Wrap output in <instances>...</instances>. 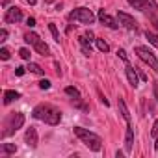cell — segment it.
<instances>
[{"instance_id":"obj_9","label":"cell","mask_w":158,"mask_h":158,"mask_svg":"<svg viewBox=\"0 0 158 158\" xmlns=\"http://www.w3.org/2000/svg\"><path fill=\"white\" fill-rule=\"evenodd\" d=\"M23 21V11L19 10V8H10V10H6V13H4V23L6 24H17V23H21Z\"/></svg>"},{"instance_id":"obj_8","label":"cell","mask_w":158,"mask_h":158,"mask_svg":"<svg viewBox=\"0 0 158 158\" xmlns=\"http://www.w3.org/2000/svg\"><path fill=\"white\" fill-rule=\"evenodd\" d=\"M117 21H119V26H123L127 30H132V32H138V23L132 15H128L125 11H117Z\"/></svg>"},{"instance_id":"obj_30","label":"cell","mask_w":158,"mask_h":158,"mask_svg":"<svg viewBox=\"0 0 158 158\" xmlns=\"http://www.w3.org/2000/svg\"><path fill=\"white\" fill-rule=\"evenodd\" d=\"M26 24H28L30 28H34V26H35V19H34V17H28V19H26Z\"/></svg>"},{"instance_id":"obj_29","label":"cell","mask_w":158,"mask_h":158,"mask_svg":"<svg viewBox=\"0 0 158 158\" xmlns=\"http://www.w3.org/2000/svg\"><path fill=\"white\" fill-rule=\"evenodd\" d=\"M152 91H154V99L158 102V82H152Z\"/></svg>"},{"instance_id":"obj_20","label":"cell","mask_w":158,"mask_h":158,"mask_svg":"<svg viewBox=\"0 0 158 158\" xmlns=\"http://www.w3.org/2000/svg\"><path fill=\"white\" fill-rule=\"evenodd\" d=\"M28 71L30 73H34V74H45V69H41V65H37V63H28Z\"/></svg>"},{"instance_id":"obj_22","label":"cell","mask_w":158,"mask_h":158,"mask_svg":"<svg viewBox=\"0 0 158 158\" xmlns=\"http://www.w3.org/2000/svg\"><path fill=\"white\" fill-rule=\"evenodd\" d=\"M48 30L52 32L54 41H56V43H60V32H58V28H56V24H54V23H50V24H48Z\"/></svg>"},{"instance_id":"obj_28","label":"cell","mask_w":158,"mask_h":158,"mask_svg":"<svg viewBox=\"0 0 158 158\" xmlns=\"http://www.w3.org/2000/svg\"><path fill=\"white\" fill-rule=\"evenodd\" d=\"M117 56H119L121 60H125V61H128V56H127V52H125L123 48H119V50H117Z\"/></svg>"},{"instance_id":"obj_1","label":"cell","mask_w":158,"mask_h":158,"mask_svg":"<svg viewBox=\"0 0 158 158\" xmlns=\"http://www.w3.org/2000/svg\"><path fill=\"white\" fill-rule=\"evenodd\" d=\"M32 117L39 119V121H45L50 127H56L61 121V112L58 108H54L52 104H37L32 112Z\"/></svg>"},{"instance_id":"obj_13","label":"cell","mask_w":158,"mask_h":158,"mask_svg":"<svg viewBox=\"0 0 158 158\" xmlns=\"http://www.w3.org/2000/svg\"><path fill=\"white\" fill-rule=\"evenodd\" d=\"M132 145H134V128L128 123L127 125V134H125V149H127V152L132 151Z\"/></svg>"},{"instance_id":"obj_5","label":"cell","mask_w":158,"mask_h":158,"mask_svg":"<svg viewBox=\"0 0 158 158\" xmlns=\"http://www.w3.org/2000/svg\"><path fill=\"white\" fill-rule=\"evenodd\" d=\"M69 19L71 21H76V23H82V24H93L95 23V15L91 10L88 8H74L71 13H69Z\"/></svg>"},{"instance_id":"obj_34","label":"cell","mask_w":158,"mask_h":158,"mask_svg":"<svg viewBox=\"0 0 158 158\" xmlns=\"http://www.w3.org/2000/svg\"><path fill=\"white\" fill-rule=\"evenodd\" d=\"M8 4H10V0H2V8H8Z\"/></svg>"},{"instance_id":"obj_23","label":"cell","mask_w":158,"mask_h":158,"mask_svg":"<svg viewBox=\"0 0 158 158\" xmlns=\"http://www.w3.org/2000/svg\"><path fill=\"white\" fill-rule=\"evenodd\" d=\"M19 56H21L23 60H26V61H30V56H32V52H30L28 48H21V50H19Z\"/></svg>"},{"instance_id":"obj_32","label":"cell","mask_w":158,"mask_h":158,"mask_svg":"<svg viewBox=\"0 0 158 158\" xmlns=\"http://www.w3.org/2000/svg\"><path fill=\"white\" fill-rule=\"evenodd\" d=\"M86 37H88V39H91V41L95 39V35H93V32H91V30H88V32H86Z\"/></svg>"},{"instance_id":"obj_16","label":"cell","mask_w":158,"mask_h":158,"mask_svg":"<svg viewBox=\"0 0 158 158\" xmlns=\"http://www.w3.org/2000/svg\"><path fill=\"white\" fill-rule=\"evenodd\" d=\"M117 106H119V112H121V115H123V119L127 121V125L130 123V114H128V108H127V104H125V101L119 97V101H117Z\"/></svg>"},{"instance_id":"obj_31","label":"cell","mask_w":158,"mask_h":158,"mask_svg":"<svg viewBox=\"0 0 158 158\" xmlns=\"http://www.w3.org/2000/svg\"><path fill=\"white\" fill-rule=\"evenodd\" d=\"M15 74H17V76H23V74H24V67H17V69H15Z\"/></svg>"},{"instance_id":"obj_12","label":"cell","mask_w":158,"mask_h":158,"mask_svg":"<svg viewBox=\"0 0 158 158\" xmlns=\"http://www.w3.org/2000/svg\"><path fill=\"white\" fill-rule=\"evenodd\" d=\"M99 21L102 23V24H106L108 28H112V30H115V28H119V24L115 23V19L114 17H110L104 10H99Z\"/></svg>"},{"instance_id":"obj_27","label":"cell","mask_w":158,"mask_h":158,"mask_svg":"<svg viewBox=\"0 0 158 158\" xmlns=\"http://www.w3.org/2000/svg\"><path fill=\"white\" fill-rule=\"evenodd\" d=\"M6 39H8V30H6V28H2V30H0V41L4 43Z\"/></svg>"},{"instance_id":"obj_33","label":"cell","mask_w":158,"mask_h":158,"mask_svg":"<svg viewBox=\"0 0 158 158\" xmlns=\"http://www.w3.org/2000/svg\"><path fill=\"white\" fill-rule=\"evenodd\" d=\"M24 2H26V4H30V6H34V4L37 2V0H24Z\"/></svg>"},{"instance_id":"obj_11","label":"cell","mask_w":158,"mask_h":158,"mask_svg":"<svg viewBox=\"0 0 158 158\" xmlns=\"http://www.w3.org/2000/svg\"><path fill=\"white\" fill-rule=\"evenodd\" d=\"M24 139H26L28 147H32V149H35V147H37V143H39V138H37V130H35V127H30V128L26 130V134H24Z\"/></svg>"},{"instance_id":"obj_19","label":"cell","mask_w":158,"mask_h":158,"mask_svg":"<svg viewBox=\"0 0 158 158\" xmlns=\"http://www.w3.org/2000/svg\"><path fill=\"white\" fill-rule=\"evenodd\" d=\"M95 43H97V48H99L101 52H108V50H110V45H108V43H106L104 39L97 37V39H95Z\"/></svg>"},{"instance_id":"obj_17","label":"cell","mask_w":158,"mask_h":158,"mask_svg":"<svg viewBox=\"0 0 158 158\" xmlns=\"http://www.w3.org/2000/svg\"><path fill=\"white\" fill-rule=\"evenodd\" d=\"M65 93H67L69 97H73L74 101H80V91H78L76 88H73V86H67V88H65Z\"/></svg>"},{"instance_id":"obj_24","label":"cell","mask_w":158,"mask_h":158,"mask_svg":"<svg viewBox=\"0 0 158 158\" xmlns=\"http://www.w3.org/2000/svg\"><path fill=\"white\" fill-rule=\"evenodd\" d=\"M10 56H11L10 48H6V47H2V48H0V58H2L4 61H6V60H10Z\"/></svg>"},{"instance_id":"obj_18","label":"cell","mask_w":158,"mask_h":158,"mask_svg":"<svg viewBox=\"0 0 158 158\" xmlns=\"http://www.w3.org/2000/svg\"><path fill=\"white\" fill-rule=\"evenodd\" d=\"M0 151H2L4 154H13V152H17V147H15L13 143H2Z\"/></svg>"},{"instance_id":"obj_3","label":"cell","mask_w":158,"mask_h":158,"mask_svg":"<svg viewBox=\"0 0 158 158\" xmlns=\"http://www.w3.org/2000/svg\"><path fill=\"white\" fill-rule=\"evenodd\" d=\"M23 125H24V114H21V112H13V114H10V115L4 119V123H2V127H4V130H2V138H8V136L15 134L19 128H23Z\"/></svg>"},{"instance_id":"obj_4","label":"cell","mask_w":158,"mask_h":158,"mask_svg":"<svg viewBox=\"0 0 158 158\" xmlns=\"http://www.w3.org/2000/svg\"><path fill=\"white\" fill-rule=\"evenodd\" d=\"M127 2L134 10H139L141 13H145L151 21L158 19V4L154 2V0H127Z\"/></svg>"},{"instance_id":"obj_6","label":"cell","mask_w":158,"mask_h":158,"mask_svg":"<svg viewBox=\"0 0 158 158\" xmlns=\"http://www.w3.org/2000/svg\"><path fill=\"white\" fill-rule=\"evenodd\" d=\"M24 41H26L28 45H32V47L35 48V52H37V54H41V56H48V54H50L48 45H47V43H45L37 34H34V32L24 34Z\"/></svg>"},{"instance_id":"obj_35","label":"cell","mask_w":158,"mask_h":158,"mask_svg":"<svg viewBox=\"0 0 158 158\" xmlns=\"http://www.w3.org/2000/svg\"><path fill=\"white\" fill-rule=\"evenodd\" d=\"M151 23H152V24H154V26L158 28V19H154V21H151Z\"/></svg>"},{"instance_id":"obj_36","label":"cell","mask_w":158,"mask_h":158,"mask_svg":"<svg viewBox=\"0 0 158 158\" xmlns=\"http://www.w3.org/2000/svg\"><path fill=\"white\" fill-rule=\"evenodd\" d=\"M154 149L158 151V138H156V143H154Z\"/></svg>"},{"instance_id":"obj_10","label":"cell","mask_w":158,"mask_h":158,"mask_svg":"<svg viewBox=\"0 0 158 158\" xmlns=\"http://www.w3.org/2000/svg\"><path fill=\"white\" fill-rule=\"evenodd\" d=\"M125 73H127V78H128L130 86H132V88H138V86H139V76H138L136 69H134L128 61H127V65H125Z\"/></svg>"},{"instance_id":"obj_15","label":"cell","mask_w":158,"mask_h":158,"mask_svg":"<svg viewBox=\"0 0 158 158\" xmlns=\"http://www.w3.org/2000/svg\"><path fill=\"white\" fill-rule=\"evenodd\" d=\"M17 99H21V93L19 91H15V89H6L4 91V104H11Z\"/></svg>"},{"instance_id":"obj_25","label":"cell","mask_w":158,"mask_h":158,"mask_svg":"<svg viewBox=\"0 0 158 158\" xmlns=\"http://www.w3.org/2000/svg\"><path fill=\"white\" fill-rule=\"evenodd\" d=\"M39 88H41V89H48V88H50V80H47V78H43V80L39 82Z\"/></svg>"},{"instance_id":"obj_21","label":"cell","mask_w":158,"mask_h":158,"mask_svg":"<svg viewBox=\"0 0 158 158\" xmlns=\"http://www.w3.org/2000/svg\"><path fill=\"white\" fill-rule=\"evenodd\" d=\"M145 39H149V43L158 48V34H152V32L147 30V32H145Z\"/></svg>"},{"instance_id":"obj_2","label":"cell","mask_w":158,"mask_h":158,"mask_svg":"<svg viewBox=\"0 0 158 158\" xmlns=\"http://www.w3.org/2000/svg\"><path fill=\"white\" fill-rule=\"evenodd\" d=\"M73 132H74V136L80 139L89 151L99 152V151L102 149V138H101L99 134H95V132H91V130H88V128H82V127H74Z\"/></svg>"},{"instance_id":"obj_7","label":"cell","mask_w":158,"mask_h":158,"mask_svg":"<svg viewBox=\"0 0 158 158\" xmlns=\"http://www.w3.org/2000/svg\"><path fill=\"white\" fill-rule=\"evenodd\" d=\"M134 52H136V56H138L141 61H145L152 71L158 73V60H156V56L152 54V50H149V48L143 47V45H138V47H134Z\"/></svg>"},{"instance_id":"obj_14","label":"cell","mask_w":158,"mask_h":158,"mask_svg":"<svg viewBox=\"0 0 158 158\" xmlns=\"http://www.w3.org/2000/svg\"><path fill=\"white\" fill-rule=\"evenodd\" d=\"M78 43H80V47H82L84 56H91V39H88L86 35H80L78 37Z\"/></svg>"},{"instance_id":"obj_26","label":"cell","mask_w":158,"mask_h":158,"mask_svg":"<svg viewBox=\"0 0 158 158\" xmlns=\"http://www.w3.org/2000/svg\"><path fill=\"white\" fill-rule=\"evenodd\" d=\"M151 136L152 138H158V119L154 121V125H152V130H151Z\"/></svg>"}]
</instances>
